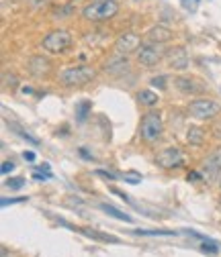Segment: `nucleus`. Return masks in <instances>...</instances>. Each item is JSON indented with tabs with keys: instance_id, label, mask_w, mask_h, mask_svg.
<instances>
[{
	"instance_id": "nucleus-1",
	"label": "nucleus",
	"mask_w": 221,
	"mask_h": 257,
	"mask_svg": "<svg viewBox=\"0 0 221 257\" xmlns=\"http://www.w3.org/2000/svg\"><path fill=\"white\" fill-rule=\"evenodd\" d=\"M119 13V5L115 0H97L88 7H84L82 17L86 21H94V23H101V21H109Z\"/></svg>"
},
{
	"instance_id": "nucleus-2",
	"label": "nucleus",
	"mask_w": 221,
	"mask_h": 257,
	"mask_svg": "<svg viewBox=\"0 0 221 257\" xmlns=\"http://www.w3.org/2000/svg\"><path fill=\"white\" fill-rule=\"evenodd\" d=\"M164 131V126H162V116L160 112H148L143 118H141V124H139V137L145 141V143H154L156 139H160Z\"/></svg>"
},
{
	"instance_id": "nucleus-3",
	"label": "nucleus",
	"mask_w": 221,
	"mask_h": 257,
	"mask_svg": "<svg viewBox=\"0 0 221 257\" xmlns=\"http://www.w3.org/2000/svg\"><path fill=\"white\" fill-rule=\"evenodd\" d=\"M97 72L90 66H76V68H68L59 74V82L64 86H82L88 84L90 80H94Z\"/></svg>"
},
{
	"instance_id": "nucleus-4",
	"label": "nucleus",
	"mask_w": 221,
	"mask_h": 257,
	"mask_svg": "<svg viewBox=\"0 0 221 257\" xmlns=\"http://www.w3.org/2000/svg\"><path fill=\"white\" fill-rule=\"evenodd\" d=\"M72 45V35L66 29H55L43 37V49L49 53H61Z\"/></svg>"
},
{
	"instance_id": "nucleus-5",
	"label": "nucleus",
	"mask_w": 221,
	"mask_h": 257,
	"mask_svg": "<svg viewBox=\"0 0 221 257\" xmlns=\"http://www.w3.org/2000/svg\"><path fill=\"white\" fill-rule=\"evenodd\" d=\"M135 53H137V61L141 63L143 68H156L164 57L162 45L160 43H150V41L141 43V47Z\"/></svg>"
},
{
	"instance_id": "nucleus-6",
	"label": "nucleus",
	"mask_w": 221,
	"mask_h": 257,
	"mask_svg": "<svg viewBox=\"0 0 221 257\" xmlns=\"http://www.w3.org/2000/svg\"><path fill=\"white\" fill-rule=\"evenodd\" d=\"M188 112L199 120H207V118H215L221 112V106L209 98H199V100H193L188 104Z\"/></svg>"
},
{
	"instance_id": "nucleus-7",
	"label": "nucleus",
	"mask_w": 221,
	"mask_h": 257,
	"mask_svg": "<svg viewBox=\"0 0 221 257\" xmlns=\"http://www.w3.org/2000/svg\"><path fill=\"white\" fill-rule=\"evenodd\" d=\"M156 166H160L162 170H174L182 166V151L178 147H168L156 155Z\"/></svg>"
},
{
	"instance_id": "nucleus-8",
	"label": "nucleus",
	"mask_w": 221,
	"mask_h": 257,
	"mask_svg": "<svg viewBox=\"0 0 221 257\" xmlns=\"http://www.w3.org/2000/svg\"><path fill=\"white\" fill-rule=\"evenodd\" d=\"M141 47V37L139 35H135V33H123L117 41H115V51H117V55H129V53H133V51H137Z\"/></svg>"
},
{
	"instance_id": "nucleus-9",
	"label": "nucleus",
	"mask_w": 221,
	"mask_h": 257,
	"mask_svg": "<svg viewBox=\"0 0 221 257\" xmlns=\"http://www.w3.org/2000/svg\"><path fill=\"white\" fill-rule=\"evenodd\" d=\"M166 61H168V68H172V70H186L188 68V55L182 47L170 49L166 55Z\"/></svg>"
},
{
	"instance_id": "nucleus-10",
	"label": "nucleus",
	"mask_w": 221,
	"mask_h": 257,
	"mask_svg": "<svg viewBox=\"0 0 221 257\" xmlns=\"http://www.w3.org/2000/svg\"><path fill=\"white\" fill-rule=\"evenodd\" d=\"M172 39V31L168 29V27H164V25H154L148 33H145V41H150V43H168Z\"/></svg>"
},
{
	"instance_id": "nucleus-11",
	"label": "nucleus",
	"mask_w": 221,
	"mask_h": 257,
	"mask_svg": "<svg viewBox=\"0 0 221 257\" xmlns=\"http://www.w3.org/2000/svg\"><path fill=\"white\" fill-rule=\"evenodd\" d=\"M221 172V147L215 151V153H211L207 159H205V166H203V172H201V176L207 180V178H213V176H217Z\"/></svg>"
},
{
	"instance_id": "nucleus-12",
	"label": "nucleus",
	"mask_w": 221,
	"mask_h": 257,
	"mask_svg": "<svg viewBox=\"0 0 221 257\" xmlns=\"http://www.w3.org/2000/svg\"><path fill=\"white\" fill-rule=\"evenodd\" d=\"M29 72L33 74V76H37V78H41V76H45L49 70H51V63H49V59L47 57H43V55H33L29 59Z\"/></svg>"
},
{
	"instance_id": "nucleus-13",
	"label": "nucleus",
	"mask_w": 221,
	"mask_h": 257,
	"mask_svg": "<svg viewBox=\"0 0 221 257\" xmlns=\"http://www.w3.org/2000/svg\"><path fill=\"white\" fill-rule=\"evenodd\" d=\"M174 82L182 94H203L205 92V84H201L195 78H176Z\"/></svg>"
},
{
	"instance_id": "nucleus-14",
	"label": "nucleus",
	"mask_w": 221,
	"mask_h": 257,
	"mask_svg": "<svg viewBox=\"0 0 221 257\" xmlns=\"http://www.w3.org/2000/svg\"><path fill=\"white\" fill-rule=\"evenodd\" d=\"M105 70L109 74H123L125 70H127V59H125V55H117V57H113V59L107 61Z\"/></svg>"
},
{
	"instance_id": "nucleus-15",
	"label": "nucleus",
	"mask_w": 221,
	"mask_h": 257,
	"mask_svg": "<svg viewBox=\"0 0 221 257\" xmlns=\"http://www.w3.org/2000/svg\"><path fill=\"white\" fill-rule=\"evenodd\" d=\"M137 100H139L141 104H145V106H156L160 98H158V94L152 92V90H139V92H137Z\"/></svg>"
},
{
	"instance_id": "nucleus-16",
	"label": "nucleus",
	"mask_w": 221,
	"mask_h": 257,
	"mask_svg": "<svg viewBox=\"0 0 221 257\" xmlns=\"http://www.w3.org/2000/svg\"><path fill=\"white\" fill-rule=\"evenodd\" d=\"M186 139H188V143H191V145H197V147L203 145V139H205L203 128H199V126H191V128H188Z\"/></svg>"
},
{
	"instance_id": "nucleus-17",
	"label": "nucleus",
	"mask_w": 221,
	"mask_h": 257,
	"mask_svg": "<svg viewBox=\"0 0 221 257\" xmlns=\"http://www.w3.org/2000/svg\"><path fill=\"white\" fill-rule=\"evenodd\" d=\"M101 208H103L107 214H111V216H115V218H119V220H123V222H133V218H131L129 214H125V212L117 210L115 206H109V204H101Z\"/></svg>"
},
{
	"instance_id": "nucleus-18",
	"label": "nucleus",
	"mask_w": 221,
	"mask_h": 257,
	"mask_svg": "<svg viewBox=\"0 0 221 257\" xmlns=\"http://www.w3.org/2000/svg\"><path fill=\"white\" fill-rule=\"evenodd\" d=\"M76 231H80V233H82V235H86V237L99 239V241H107V243H119V239H115V237H111V235H103V233H97V231H88V229H76Z\"/></svg>"
},
{
	"instance_id": "nucleus-19",
	"label": "nucleus",
	"mask_w": 221,
	"mask_h": 257,
	"mask_svg": "<svg viewBox=\"0 0 221 257\" xmlns=\"http://www.w3.org/2000/svg\"><path fill=\"white\" fill-rule=\"evenodd\" d=\"M135 235H145V237H174L178 235L176 231H135Z\"/></svg>"
},
{
	"instance_id": "nucleus-20",
	"label": "nucleus",
	"mask_w": 221,
	"mask_h": 257,
	"mask_svg": "<svg viewBox=\"0 0 221 257\" xmlns=\"http://www.w3.org/2000/svg\"><path fill=\"white\" fill-rule=\"evenodd\" d=\"M88 112H90V102H82V104H78V118L80 120H86V116H88Z\"/></svg>"
},
{
	"instance_id": "nucleus-21",
	"label": "nucleus",
	"mask_w": 221,
	"mask_h": 257,
	"mask_svg": "<svg viewBox=\"0 0 221 257\" xmlns=\"http://www.w3.org/2000/svg\"><path fill=\"white\" fill-rule=\"evenodd\" d=\"M7 186H9L11 190H21V188L25 186V178H13V180L7 182Z\"/></svg>"
},
{
	"instance_id": "nucleus-22",
	"label": "nucleus",
	"mask_w": 221,
	"mask_h": 257,
	"mask_svg": "<svg viewBox=\"0 0 221 257\" xmlns=\"http://www.w3.org/2000/svg\"><path fill=\"white\" fill-rule=\"evenodd\" d=\"M66 15H72V7H64V9H57L53 13V19H66Z\"/></svg>"
},
{
	"instance_id": "nucleus-23",
	"label": "nucleus",
	"mask_w": 221,
	"mask_h": 257,
	"mask_svg": "<svg viewBox=\"0 0 221 257\" xmlns=\"http://www.w3.org/2000/svg\"><path fill=\"white\" fill-rule=\"evenodd\" d=\"M166 82H168L166 76H156V78H152V86H158V88H164Z\"/></svg>"
},
{
	"instance_id": "nucleus-24",
	"label": "nucleus",
	"mask_w": 221,
	"mask_h": 257,
	"mask_svg": "<svg viewBox=\"0 0 221 257\" xmlns=\"http://www.w3.org/2000/svg\"><path fill=\"white\" fill-rule=\"evenodd\" d=\"M5 86H11V88H17L19 86V80H17V76H9V74H5Z\"/></svg>"
},
{
	"instance_id": "nucleus-25",
	"label": "nucleus",
	"mask_w": 221,
	"mask_h": 257,
	"mask_svg": "<svg viewBox=\"0 0 221 257\" xmlns=\"http://www.w3.org/2000/svg\"><path fill=\"white\" fill-rule=\"evenodd\" d=\"M17 133H19V135H21V137H23V139H27V141H29V143H31V145H39V141H37V139H35V137H31V135H29V133H25V131H23V128H17Z\"/></svg>"
},
{
	"instance_id": "nucleus-26",
	"label": "nucleus",
	"mask_w": 221,
	"mask_h": 257,
	"mask_svg": "<svg viewBox=\"0 0 221 257\" xmlns=\"http://www.w3.org/2000/svg\"><path fill=\"white\" fill-rule=\"evenodd\" d=\"M139 180H141L139 174H127V176H125V182H129V184H137Z\"/></svg>"
},
{
	"instance_id": "nucleus-27",
	"label": "nucleus",
	"mask_w": 221,
	"mask_h": 257,
	"mask_svg": "<svg viewBox=\"0 0 221 257\" xmlns=\"http://www.w3.org/2000/svg\"><path fill=\"white\" fill-rule=\"evenodd\" d=\"M13 170H15V164H13V162H5V164H3V174H5V176L11 174Z\"/></svg>"
},
{
	"instance_id": "nucleus-28",
	"label": "nucleus",
	"mask_w": 221,
	"mask_h": 257,
	"mask_svg": "<svg viewBox=\"0 0 221 257\" xmlns=\"http://www.w3.org/2000/svg\"><path fill=\"white\" fill-rule=\"evenodd\" d=\"M25 198H11V200H7V198H3V206H9V204H17V202H23Z\"/></svg>"
},
{
	"instance_id": "nucleus-29",
	"label": "nucleus",
	"mask_w": 221,
	"mask_h": 257,
	"mask_svg": "<svg viewBox=\"0 0 221 257\" xmlns=\"http://www.w3.org/2000/svg\"><path fill=\"white\" fill-rule=\"evenodd\" d=\"M47 178H51V176H49V174H37V172L33 174V180H37V182H43V180H47Z\"/></svg>"
},
{
	"instance_id": "nucleus-30",
	"label": "nucleus",
	"mask_w": 221,
	"mask_h": 257,
	"mask_svg": "<svg viewBox=\"0 0 221 257\" xmlns=\"http://www.w3.org/2000/svg\"><path fill=\"white\" fill-rule=\"evenodd\" d=\"M23 157L27 159V162H35V153H33V151H25Z\"/></svg>"
},
{
	"instance_id": "nucleus-31",
	"label": "nucleus",
	"mask_w": 221,
	"mask_h": 257,
	"mask_svg": "<svg viewBox=\"0 0 221 257\" xmlns=\"http://www.w3.org/2000/svg\"><path fill=\"white\" fill-rule=\"evenodd\" d=\"M97 176H103V178H109V180H115V176H113V174H109V172H103V170H97Z\"/></svg>"
},
{
	"instance_id": "nucleus-32",
	"label": "nucleus",
	"mask_w": 221,
	"mask_h": 257,
	"mask_svg": "<svg viewBox=\"0 0 221 257\" xmlns=\"http://www.w3.org/2000/svg\"><path fill=\"white\" fill-rule=\"evenodd\" d=\"M201 178V174H197V172H193V174H188V180H191V182H197Z\"/></svg>"
},
{
	"instance_id": "nucleus-33",
	"label": "nucleus",
	"mask_w": 221,
	"mask_h": 257,
	"mask_svg": "<svg viewBox=\"0 0 221 257\" xmlns=\"http://www.w3.org/2000/svg\"><path fill=\"white\" fill-rule=\"evenodd\" d=\"M213 135H215V139H221V124L215 126V133H213Z\"/></svg>"
},
{
	"instance_id": "nucleus-34",
	"label": "nucleus",
	"mask_w": 221,
	"mask_h": 257,
	"mask_svg": "<svg viewBox=\"0 0 221 257\" xmlns=\"http://www.w3.org/2000/svg\"><path fill=\"white\" fill-rule=\"evenodd\" d=\"M80 153H82V155H84V157H92V155H90V153H88V151H86V149H80Z\"/></svg>"
},
{
	"instance_id": "nucleus-35",
	"label": "nucleus",
	"mask_w": 221,
	"mask_h": 257,
	"mask_svg": "<svg viewBox=\"0 0 221 257\" xmlns=\"http://www.w3.org/2000/svg\"><path fill=\"white\" fill-rule=\"evenodd\" d=\"M184 3H186V0H184ZM197 3H199V0H193V5H197Z\"/></svg>"
}]
</instances>
